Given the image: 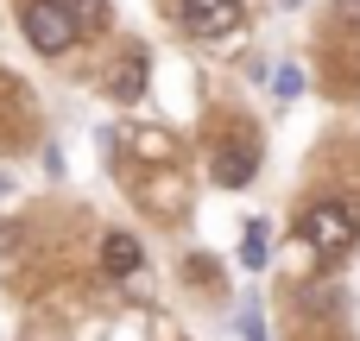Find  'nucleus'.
<instances>
[{"label":"nucleus","mask_w":360,"mask_h":341,"mask_svg":"<svg viewBox=\"0 0 360 341\" xmlns=\"http://www.w3.org/2000/svg\"><path fill=\"white\" fill-rule=\"evenodd\" d=\"M310 247H316V259H342L348 247H354V209L348 202H310L304 209V228H297Z\"/></svg>","instance_id":"nucleus-1"},{"label":"nucleus","mask_w":360,"mask_h":341,"mask_svg":"<svg viewBox=\"0 0 360 341\" xmlns=\"http://www.w3.org/2000/svg\"><path fill=\"white\" fill-rule=\"evenodd\" d=\"M25 38H32V51H44V57H63L82 32H76V19H70L57 0H32V6H25Z\"/></svg>","instance_id":"nucleus-2"},{"label":"nucleus","mask_w":360,"mask_h":341,"mask_svg":"<svg viewBox=\"0 0 360 341\" xmlns=\"http://www.w3.org/2000/svg\"><path fill=\"white\" fill-rule=\"evenodd\" d=\"M209 177H215L221 190H247V184L259 177V152H253L247 139H228V146H215V158H209Z\"/></svg>","instance_id":"nucleus-3"},{"label":"nucleus","mask_w":360,"mask_h":341,"mask_svg":"<svg viewBox=\"0 0 360 341\" xmlns=\"http://www.w3.org/2000/svg\"><path fill=\"white\" fill-rule=\"evenodd\" d=\"M177 19H184L190 32L215 38V32H234V25H240V0H177Z\"/></svg>","instance_id":"nucleus-4"},{"label":"nucleus","mask_w":360,"mask_h":341,"mask_svg":"<svg viewBox=\"0 0 360 341\" xmlns=\"http://www.w3.org/2000/svg\"><path fill=\"white\" fill-rule=\"evenodd\" d=\"M108 89H114V101H139V95H146V57L127 51V57L108 70Z\"/></svg>","instance_id":"nucleus-5"},{"label":"nucleus","mask_w":360,"mask_h":341,"mask_svg":"<svg viewBox=\"0 0 360 341\" xmlns=\"http://www.w3.org/2000/svg\"><path fill=\"white\" fill-rule=\"evenodd\" d=\"M101 266H108L114 278H133V272H139V240H133V234H108V240H101Z\"/></svg>","instance_id":"nucleus-6"},{"label":"nucleus","mask_w":360,"mask_h":341,"mask_svg":"<svg viewBox=\"0 0 360 341\" xmlns=\"http://www.w3.org/2000/svg\"><path fill=\"white\" fill-rule=\"evenodd\" d=\"M240 259H247L253 272H259V266L272 259V221H266V215H253V221H247V240H240Z\"/></svg>","instance_id":"nucleus-7"},{"label":"nucleus","mask_w":360,"mask_h":341,"mask_svg":"<svg viewBox=\"0 0 360 341\" xmlns=\"http://www.w3.org/2000/svg\"><path fill=\"white\" fill-rule=\"evenodd\" d=\"M70 19H76V32H95V25H108V0H57Z\"/></svg>","instance_id":"nucleus-8"},{"label":"nucleus","mask_w":360,"mask_h":341,"mask_svg":"<svg viewBox=\"0 0 360 341\" xmlns=\"http://www.w3.org/2000/svg\"><path fill=\"white\" fill-rule=\"evenodd\" d=\"M304 304H310V310H342V291H335V285H310Z\"/></svg>","instance_id":"nucleus-9"},{"label":"nucleus","mask_w":360,"mask_h":341,"mask_svg":"<svg viewBox=\"0 0 360 341\" xmlns=\"http://www.w3.org/2000/svg\"><path fill=\"white\" fill-rule=\"evenodd\" d=\"M297 89H304V70H297V63H285V70H278V95H285V101H291V95H297Z\"/></svg>","instance_id":"nucleus-10"},{"label":"nucleus","mask_w":360,"mask_h":341,"mask_svg":"<svg viewBox=\"0 0 360 341\" xmlns=\"http://www.w3.org/2000/svg\"><path fill=\"white\" fill-rule=\"evenodd\" d=\"M240 329H247V341H266V329H259V316H253V310H247V323H240Z\"/></svg>","instance_id":"nucleus-11"},{"label":"nucleus","mask_w":360,"mask_h":341,"mask_svg":"<svg viewBox=\"0 0 360 341\" xmlns=\"http://www.w3.org/2000/svg\"><path fill=\"white\" fill-rule=\"evenodd\" d=\"M6 190H13V184H6V171H0V196H6Z\"/></svg>","instance_id":"nucleus-12"},{"label":"nucleus","mask_w":360,"mask_h":341,"mask_svg":"<svg viewBox=\"0 0 360 341\" xmlns=\"http://www.w3.org/2000/svg\"><path fill=\"white\" fill-rule=\"evenodd\" d=\"M291 6H297V0H291Z\"/></svg>","instance_id":"nucleus-13"}]
</instances>
